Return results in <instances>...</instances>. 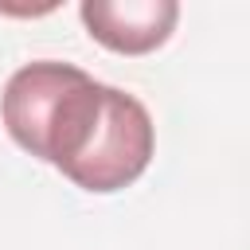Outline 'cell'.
I'll use <instances>...</instances> for the list:
<instances>
[{
  "mask_svg": "<svg viewBox=\"0 0 250 250\" xmlns=\"http://www.w3.org/2000/svg\"><path fill=\"white\" fill-rule=\"evenodd\" d=\"M152 148H156V129H152L148 109L133 94L105 86L102 121H98L86 152L62 176L82 191L109 195V191H121V188H129L133 180L145 176Z\"/></svg>",
  "mask_w": 250,
  "mask_h": 250,
  "instance_id": "obj_2",
  "label": "cell"
},
{
  "mask_svg": "<svg viewBox=\"0 0 250 250\" xmlns=\"http://www.w3.org/2000/svg\"><path fill=\"white\" fill-rule=\"evenodd\" d=\"M82 27L113 55H148L168 43L180 20L176 0H82Z\"/></svg>",
  "mask_w": 250,
  "mask_h": 250,
  "instance_id": "obj_3",
  "label": "cell"
},
{
  "mask_svg": "<svg viewBox=\"0 0 250 250\" xmlns=\"http://www.w3.org/2000/svg\"><path fill=\"white\" fill-rule=\"evenodd\" d=\"M105 105V86L86 70L55 59L20 66L0 94L8 137L35 160L66 172L90 145Z\"/></svg>",
  "mask_w": 250,
  "mask_h": 250,
  "instance_id": "obj_1",
  "label": "cell"
}]
</instances>
